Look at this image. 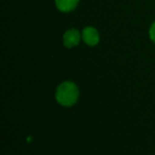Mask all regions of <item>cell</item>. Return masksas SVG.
Segmentation results:
<instances>
[{"label": "cell", "mask_w": 155, "mask_h": 155, "mask_svg": "<svg viewBox=\"0 0 155 155\" xmlns=\"http://www.w3.org/2000/svg\"><path fill=\"white\" fill-rule=\"evenodd\" d=\"M79 3V0H55L57 8L62 12H70L74 10Z\"/></svg>", "instance_id": "277c9868"}, {"label": "cell", "mask_w": 155, "mask_h": 155, "mask_svg": "<svg viewBox=\"0 0 155 155\" xmlns=\"http://www.w3.org/2000/svg\"><path fill=\"white\" fill-rule=\"evenodd\" d=\"M79 96L78 87L72 82H64L61 84L57 90L55 98L56 101L63 106H72L74 105Z\"/></svg>", "instance_id": "6da1fadb"}, {"label": "cell", "mask_w": 155, "mask_h": 155, "mask_svg": "<svg viewBox=\"0 0 155 155\" xmlns=\"http://www.w3.org/2000/svg\"><path fill=\"white\" fill-rule=\"evenodd\" d=\"M150 37L155 43V22L152 25V26L150 28Z\"/></svg>", "instance_id": "5b68a950"}, {"label": "cell", "mask_w": 155, "mask_h": 155, "mask_svg": "<svg viewBox=\"0 0 155 155\" xmlns=\"http://www.w3.org/2000/svg\"><path fill=\"white\" fill-rule=\"evenodd\" d=\"M80 42V33L76 29L73 28L66 31L64 35V45L67 48L76 46Z\"/></svg>", "instance_id": "3957f363"}, {"label": "cell", "mask_w": 155, "mask_h": 155, "mask_svg": "<svg viewBox=\"0 0 155 155\" xmlns=\"http://www.w3.org/2000/svg\"><path fill=\"white\" fill-rule=\"evenodd\" d=\"M83 39L85 44L94 46L99 43V34L95 28L87 26L83 30Z\"/></svg>", "instance_id": "7a4b0ae2"}]
</instances>
